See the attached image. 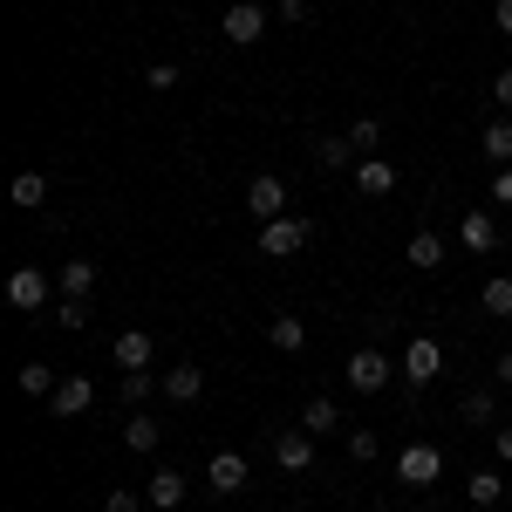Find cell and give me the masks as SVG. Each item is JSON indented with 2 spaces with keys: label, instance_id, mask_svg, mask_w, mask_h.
Returning a JSON list of instances; mask_svg holds the SVG:
<instances>
[{
  "label": "cell",
  "instance_id": "6da1fadb",
  "mask_svg": "<svg viewBox=\"0 0 512 512\" xmlns=\"http://www.w3.org/2000/svg\"><path fill=\"white\" fill-rule=\"evenodd\" d=\"M396 376H403L410 390H431L437 376H444V342H437V335H410V349H403V362H396Z\"/></svg>",
  "mask_w": 512,
  "mask_h": 512
},
{
  "label": "cell",
  "instance_id": "7a4b0ae2",
  "mask_svg": "<svg viewBox=\"0 0 512 512\" xmlns=\"http://www.w3.org/2000/svg\"><path fill=\"white\" fill-rule=\"evenodd\" d=\"M308 239H315V219L280 212V219H267V226H260V260H294Z\"/></svg>",
  "mask_w": 512,
  "mask_h": 512
},
{
  "label": "cell",
  "instance_id": "3957f363",
  "mask_svg": "<svg viewBox=\"0 0 512 512\" xmlns=\"http://www.w3.org/2000/svg\"><path fill=\"white\" fill-rule=\"evenodd\" d=\"M342 376H349V390H355V396H376V390H390L396 362H390L383 349H355L349 362H342Z\"/></svg>",
  "mask_w": 512,
  "mask_h": 512
},
{
  "label": "cell",
  "instance_id": "277c9868",
  "mask_svg": "<svg viewBox=\"0 0 512 512\" xmlns=\"http://www.w3.org/2000/svg\"><path fill=\"white\" fill-rule=\"evenodd\" d=\"M48 294H55V280L41 274V267H14V274H7V308H14V315H41Z\"/></svg>",
  "mask_w": 512,
  "mask_h": 512
},
{
  "label": "cell",
  "instance_id": "5b68a950",
  "mask_svg": "<svg viewBox=\"0 0 512 512\" xmlns=\"http://www.w3.org/2000/svg\"><path fill=\"white\" fill-rule=\"evenodd\" d=\"M437 472H444V451H437V444H403V458H396V478H403L410 492H431Z\"/></svg>",
  "mask_w": 512,
  "mask_h": 512
},
{
  "label": "cell",
  "instance_id": "8992f818",
  "mask_svg": "<svg viewBox=\"0 0 512 512\" xmlns=\"http://www.w3.org/2000/svg\"><path fill=\"white\" fill-rule=\"evenodd\" d=\"M219 28H226V41H233V48H253V41L267 35V7H260V0H233Z\"/></svg>",
  "mask_w": 512,
  "mask_h": 512
},
{
  "label": "cell",
  "instance_id": "52a82bcc",
  "mask_svg": "<svg viewBox=\"0 0 512 512\" xmlns=\"http://www.w3.org/2000/svg\"><path fill=\"white\" fill-rule=\"evenodd\" d=\"M246 212L267 226V219H280L287 212V178H274V171H260L253 185H246Z\"/></svg>",
  "mask_w": 512,
  "mask_h": 512
},
{
  "label": "cell",
  "instance_id": "ba28073f",
  "mask_svg": "<svg viewBox=\"0 0 512 512\" xmlns=\"http://www.w3.org/2000/svg\"><path fill=\"white\" fill-rule=\"evenodd\" d=\"M246 478H253V465H246L239 451H212V465H205V485H212L219 499H233V492H246Z\"/></svg>",
  "mask_w": 512,
  "mask_h": 512
},
{
  "label": "cell",
  "instance_id": "9c48e42d",
  "mask_svg": "<svg viewBox=\"0 0 512 512\" xmlns=\"http://www.w3.org/2000/svg\"><path fill=\"white\" fill-rule=\"evenodd\" d=\"M274 465L280 472H315V431H280L274 437Z\"/></svg>",
  "mask_w": 512,
  "mask_h": 512
},
{
  "label": "cell",
  "instance_id": "30bf717a",
  "mask_svg": "<svg viewBox=\"0 0 512 512\" xmlns=\"http://www.w3.org/2000/svg\"><path fill=\"white\" fill-rule=\"evenodd\" d=\"M458 246H465V253H492V246H499V219H492L485 205H472V212L458 219Z\"/></svg>",
  "mask_w": 512,
  "mask_h": 512
},
{
  "label": "cell",
  "instance_id": "8fae6325",
  "mask_svg": "<svg viewBox=\"0 0 512 512\" xmlns=\"http://www.w3.org/2000/svg\"><path fill=\"white\" fill-rule=\"evenodd\" d=\"M89 403H96V383H89V376H62L55 396H48V410H55V417H82Z\"/></svg>",
  "mask_w": 512,
  "mask_h": 512
},
{
  "label": "cell",
  "instance_id": "7c38bea8",
  "mask_svg": "<svg viewBox=\"0 0 512 512\" xmlns=\"http://www.w3.org/2000/svg\"><path fill=\"white\" fill-rule=\"evenodd\" d=\"M349 178H355V192H362V198H390L396 192V164L390 158H362Z\"/></svg>",
  "mask_w": 512,
  "mask_h": 512
},
{
  "label": "cell",
  "instance_id": "4fadbf2b",
  "mask_svg": "<svg viewBox=\"0 0 512 512\" xmlns=\"http://www.w3.org/2000/svg\"><path fill=\"white\" fill-rule=\"evenodd\" d=\"M478 158L492 164V171H512V117H499V123L478 130Z\"/></svg>",
  "mask_w": 512,
  "mask_h": 512
},
{
  "label": "cell",
  "instance_id": "5bb4252c",
  "mask_svg": "<svg viewBox=\"0 0 512 512\" xmlns=\"http://www.w3.org/2000/svg\"><path fill=\"white\" fill-rule=\"evenodd\" d=\"M185 492H192V478L178 472V465H158V472H151V506H158V512H178V506H185Z\"/></svg>",
  "mask_w": 512,
  "mask_h": 512
},
{
  "label": "cell",
  "instance_id": "9a60e30c",
  "mask_svg": "<svg viewBox=\"0 0 512 512\" xmlns=\"http://www.w3.org/2000/svg\"><path fill=\"white\" fill-rule=\"evenodd\" d=\"M164 396H171V403H198V396H205V369H198V362H171V369H164Z\"/></svg>",
  "mask_w": 512,
  "mask_h": 512
},
{
  "label": "cell",
  "instance_id": "2e32d148",
  "mask_svg": "<svg viewBox=\"0 0 512 512\" xmlns=\"http://www.w3.org/2000/svg\"><path fill=\"white\" fill-rule=\"evenodd\" d=\"M123 444H130L137 458H151V451L164 444V424L151 417V410H130V424H123Z\"/></svg>",
  "mask_w": 512,
  "mask_h": 512
},
{
  "label": "cell",
  "instance_id": "e0dca14e",
  "mask_svg": "<svg viewBox=\"0 0 512 512\" xmlns=\"http://www.w3.org/2000/svg\"><path fill=\"white\" fill-rule=\"evenodd\" d=\"M110 355H117V369H151V335H144V328H123L117 342H110Z\"/></svg>",
  "mask_w": 512,
  "mask_h": 512
},
{
  "label": "cell",
  "instance_id": "ac0fdd59",
  "mask_svg": "<svg viewBox=\"0 0 512 512\" xmlns=\"http://www.w3.org/2000/svg\"><path fill=\"white\" fill-rule=\"evenodd\" d=\"M267 342H274L280 355H301V349H308V321H301V315H274V321H267Z\"/></svg>",
  "mask_w": 512,
  "mask_h": 512
},
{
  "label": "cell",
  "instance_id": "d6986e66",
  "mask_svg": "<svg viewBox=\"0 0 512 512\" xmlns=\"http://www.w3.org/2000/svg\"><path fill=\"white\" fill-rule=\"evenodd\" d=\"M315 164H328V171H355L362 151L349 144V130H342V137H315Z\"/></svg>",
  "mask_w": 512,
  "mask_h": 512
},
{
  "label": "cell",
  "instance_id": "ffe728a7",
  "mask_svg": "<svg viewBox=\"0 0 512 512\" xmlns=\"http://www.w3.org/2000/svg\"><path fill=\"white\" fill-rule=\"evenodd\" d=\"M403 260H410L417 274H437V267H444V239H437V233H410Z\"/></svg>",
  "mask_w": 512,
  "mask_h": 512
},
{
  "label": "cell",
  "instance_id": "44dd1931",
  "mask_svg": "<svg viewBox=\"0 0 512 512\" xmlns=\"http://www.w3.org/2000/svg\"><path fill=\"white\" fill-rule=\"evenodd\" d=\"M458 417H465V424H492V417H499V383H478V390H465Z\"/></svg>",
  "mask_w": 512,
  "mask_h": 512
},
{
  "label": "cell",
  "instance_id": "7402d4cb",
  "mask_svg": "<svg viewBox=\"0 0 512 512\" xmlns=\"http://www.w3.org/2000/svg\"><path fill=\"white\" fill-rule=\"evenodd\" d=\"M7 198H14L21 212H41V205H48V178H41V171H14V185H7Z\"/></svg>",
  "mask_w": 512,
  "mask_h": 512
},
{
  "label": "cell",
  "instance_id": "603a6c76",
  "mask_svg": "<svg viewBox=\"0 0 512 512\" xmlns=\"http://www.w3.org/2000/svg\"><path fill=\"white\" fill-rule=\"evenodd\" d=\"M55 287H62V294H76V301H89V294H96V260H62Z\"/></svg>",
  "mask_w": 512,
  "mask_h": 512
},
{
  "label": "cell",
  "instance_id": "cb8c5ba5",
  "mask_svg": "<svg viewBox=\"0 0 512 512\" xmlns=\"http://www.w3.org/2000/svg\"><path fill=\"white\" fill-rule=\"evenodd\" d=\"M301 431H315V437L342 431V410H335V396H308V410H301Z\"/></svg>",
  "mask_w": 512,
  "mask_h": 512
},
{
  "label": "cell",
  "instance_id": "d4e9b609",
  "mask_svg": "<svg viewBox=\"0 0 512 512\" xmlns=\"http://www.w3.org/2000/svg\"><path fill=\"white\" fill-rule=\"evenodd\" d=\"M151 390H164V376H158V369H123L117 396H123V403H130V410H137V403H144V396H151Z\"/></svg>",
  "mask_w": 512,
  "mask_h": 512
},
{
  "label": "cell",
  "instance_id": "484cf974",
  "mask_svg": "<svg viewBox=\"0 0 512 512\" xmlns=\"http://www.w3.org/2000/svg\"><path fill=\"white\" fill-rule=\"evenodd\" d=\"M478 308H485V315H499V321H512V274L485 280V287H478Z\"/></svg>",
  "mask_w": 512,
  "mask_h": 512
},
{
  "label": "cell",
  "instance_id": "4316f807",
  "mask_svg": "<svg viewBox=\"0 0 512 512\" xmlns=\"http://www.w3.org/2000/svg\"><path fill=\"white\" fill-rule=\"evenodd\" d=\"M14 383H21V396H55V383H62V376H55L48 362H21V376H14Z\"/></svg>",
  "mask_w": 512,
  "mask_h": 512
},
{
  "label": "cell",
  "instance_id": "83f0119b",
  "mask_svg": "<svg viewBox=\"0 0 512 512\" xmlns=\"http://www.w3.org/2000/svg\"><path fill=\"white\" fill-rule=\"evenodd\" d=\"M465 492H472V506L485 512V506H499V499H506V478H499V472H472V478H465Z\"/></svg>",
  "mask_w": 512,
  "mask_h": 512
},
{
  "label": "cell",
  "instance_id": "f1b7e54d",
  "mask_svg": "<svg viewBox=\"0 0 512 512\" xmlns=\"http://www.w3.org/2000/svg\"><path fill=\"white\" fill-rule=\"evenodd\" d=\"M349 144L362 151V158H376V151H383V123H376V117H355L349 123Z\"/></svg>",
  "mask_w": 512,
  "mask_h": 512
},
{
  "label": "cell",
  "instance_id": "f546056e",
  "mask_svg": "<svg viewBox=\"0 0 512 512\" xmlns=\"http://www.w3.org/2000/svg\"><path fill=\"white\" fill-rule=\"evenodd\" d=\"M55 321H62V328H89V301L62 294V301H55Z\"/></svg>",
  "mask_w": 512,
  "mask_h": 512
},
{
  "label": "cell",
  "instance_id": "4dcf8cb0",
  "mask_svg": "<svg viewBox=\"0 0 512 512\" xmlns=\"http://www.w3.org/2000/svg\"><path fill=\"white\" fill-rule=\"evenodd\" d=\"M376 451H383L376 431H349V458H355V465H376Z\"/></svg>",
  "mask_w": 512,
  "mask_h": 512
},
{
  "label": "cell",
  "instance_id": "1f68e13d",
  "mask_svg": "<svg viewBox=\"0 0 512 512\" xmlns=\"http://www.w3.org/2000/svg\"><path fill=\"white\" fill-rule=\"evenodd\" d=\"M144 82H151V89H178V62H151V69H144Z\"/></svg>",
  "mask_w": 512,
  "mask_h": 512
},
{
  "label": "cell",
  "instance_id": "d6a6232c",
  "mask_svg": "<svg viewBox=\"0 0 512 512\" xmlns=\"http://www.w3.org/2000/svg\"><path fill=\"white\" fill-rule=\"evenodd\" d=\"M103 512H144V499H137V492H130V485H117V492H110V499H103Z\"/></svg>",
  "mask_w": 512,
  "mask_h": 512
},
{
  "label": "cell",
  "instance_id": "836d02e7",
  "mask_svg": "<svg viewBox=\"0 0 512 512\" xmlns=\"http://www.w3.org/2000/svg\"><path fill=\"white\" fill-rule=\"evenodd\" d=\"M492 103L512 117V69H499V76H492Z\"/></svg>",
  "mask_w": 512,
  "mask_h": 512
},
{
  "label": "cell",
  "instance_id": "e575fe53",
  "mask_svg": "<svg viewBox=\"0 0 512 512\" xmlns=\"http://www.w3.org/2000/svg\"><path fill=\"white\" fill-rule=\"evenodd\" d=\"M308 14H315V0H280V21H294V28H301Z\"/></svg>",
  "mask_w": 512,
  "mask_h": 512
},
{
  "label": "cell",
  "instance_id": "d590c367",
  "mask_svg": "<svg viewBox=\"0 0 512 512\" xmlns=\"http://www.w3.org/2000/svg\"><path fill=\"white\" fill-rule=\"evenodd\" d=\"M492 451H499V465H512V424H499V437H492Z\"/></svg>",
  "mask_w": 512,
  "mask_h": 512
},
{
  "label": "cell",
  "instance_id": "8d00e7d4",
  "mask_svg": "<svg viewBox=\"0 0 512 512\" xmlns=\"http://www.w3.org/2000/svg\"><path fill=\"white\" fill-rule=\"evenodd\" d=\"M492 383H499V390H512V355H499V362H492Z\"/></svg>",
  "mask_w": 512,
  "mask_h": 512
},
{
  "label": "cell",
  "instance_id": "74e56055",
  "mask_svg": "<svg viewBox=\"0 0 512 512\" xmlns=\"http://www.w3.org/2000/svg\"><path fill=\"white\" fill-rule=\"evenodd\" d=\"M492 21H499V35L512 41V0H499V7H492Z\"/></svg>",
  "mask_w": 512,
  "mask_h": 512
},
{
  "label": "cell",
  "instance_id": "f35d334b",
  "mask_svg": "<svg viewBox=\"0 0 512 512\" xmlns=\"http://www.w3.org/2000/svg\"><path fill=\"white\" fill-rule=\"evenodd\" d=\"M492 198H499V205H512V171H499V178H492Z\"/></svg>",
  "mask_w": 512,
  "mask_h": 512
},
{
  "label": "cell",
  "instance_id": "ab89813d",
  "mask_svg": "<svg viewBox=\"0 0 512 512\" xmlns=\"http://www.w3.org/2000/svg\"><path fill=\"white\" fill-rule=\"evenodd\" d=\"M485 512H499V506H485Z\"/></svg>",
  "mask_w": 512,
  "mask_h": 512
},
{
  "label": "cell",
  "instance_id": "60d3db41",
  "mask_svg": "<svg viewBox=\"0 0 512 512\" xmlns=\"http://www.w3.org/2000/svg\"><path fill=\"white\" fill-rule=\"evenodd\" d=\"M151 512H158V506H151Z\"/></svg>",
  "mask_w": 512,
  "mask_h": 512
}]
</instances>
